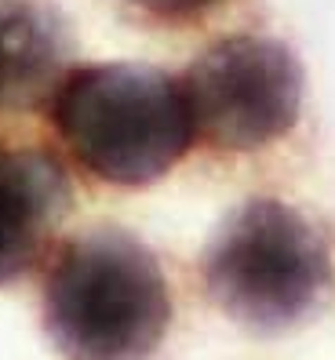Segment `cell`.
Returning a JSON list of instances; mask_svg holds the SVG:
<instances>
[{
  "mask_svg": "<svg viewBox=\"0 0 335 360\" xmlns=\"http://www.w3.org/2000/svg\"><path fill=\"white\" fill-rule=\"evenodd\" d=\"M40 309L66 360H150L172 324V291L135 233L91 226L55 248Z\"/></svg>",
  "mask_w": 335,
  "mask_h": 360,
  "instance_id": "1",
  "label": "cell"
},
{
  "mask_svg": "<svg viewBox=\"0 0 335 360\" xmlns=\"http://www.w3.org/2000/svg\"><path fill=\"white\" fill-rule=\"evenodd\" d=\"M48 120L91 179L124 189L164 179L197 142L182 80L142 62L66 70Z\"/></svg>",
  "mask_w": 335,
  "mask_h": 360,
  "instance_id": "2",
  "label": "cell"
},
{
  "mask_svg": "<svg viewBox=\"0 0 335 360\" xmlns=\"http://www.w3.org/2000/svg\"><path fill=\"white\" fill-rule=\"evenodd\" d=\"M204 291L229 321L277 335L317 313L335 288L324 233L299 207L251 197L229 211L201 255Z\"/></svg>",
  "mask_w": 335,
  "mask_h": 360,
  "instance_id": "3",
  "label": "cell"
},
{
  "mask_svg": "<svg viewBox=\"0 0 335 360\" xmlns=\"http://www.w3.org/2000/svg\"><path fill=\"white\" fill-rule=\"evenodd\" d=\"M194 135L219 153H255L303 113V66L284 40L234 33L208 44L182 73Z\"/></svg>",
  "mask_w": 335,
  "mask_h": 360,
  "instance_id": "4",
  "label": "cell"
},
{
  "mask_svg": "<svg viewBox=\"0 0 335 360\" xmlns=\"http://www.w3.org/2000/svg\"><path fill=\"white\" fill-rule=\"evenodd\" d=\"M73 211V182L40 146H0V288L23 281Z\"/></svg>",
  "mask_w": 335,
  "mask_h": 360,
  "instance_id": "5",
  "label": "cell"
},
{
  "mask_svg": "<svg viewBox=\"0 0 335 360\" xmlns=\"http://www.w3.org/2000/svg\"><path fill=\"white\" fill-rule=\"evenodd\" d=\"M73 58V33L51 0H0V110L48 105Z\"/></svg>",
  "mask_w": 335,
  "mask_h": 360,
  "instance_id": "6",
  "label": "cell"
},
{
  "mask_svg": "<svg viewBox=\"0 0 335 360\" xmlns=\"http://www.w3.org/2000/svg\"><path fill=\"white\" fill-rule=\"evenodd\" d=\"M120 4L157 26H194L212 11H219L226 0H120Z\"/></svg>",
  "mask_w": 335,
  "mask_h": 360,
  "instance_id": "7",
  "label": "cell"
}]
</instances>
